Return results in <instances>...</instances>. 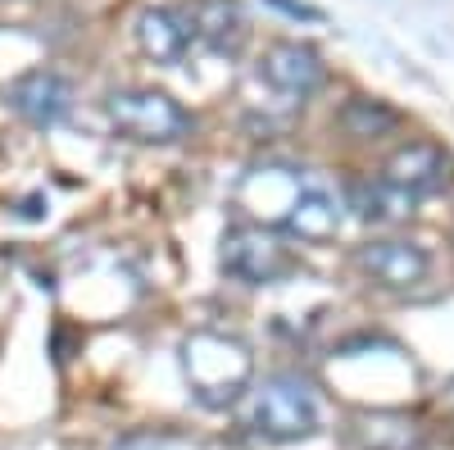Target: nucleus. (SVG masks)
<instances>
[{
  "mask_svg": "<svg viewBox=\"0 0 454 450\" xmlns=\"http://www.w3.org/2000/svg\"><path fill=\"white\" fill-rule=\"evenodd\" d=\"M182 373H186V387L196 391L200 405L227 409L250 391L254 359H250V346L241 336L196 332V336H186V346H182Z\"/></svg>",
  "mask_w": 454,
  "mask_h": 450,
  "instance_id": "f257e3e1",
  "label": "nucleus"
},
{
  "mask_svg": "<svg viewBox=\"0 0 454 450\" xmlns=\"http://www.w3.org/2000/svg\"><path fill=\"white\" fill-rule=\"evenodd\" d=\"M246 428L259 441H305L318 432V400L309 383L291 378V373H273L250 391L246 405Z\"/></svg>",
  "mask_w": 454,
  "mask_h": 450,
  "instance_id": "f03ea898",
  "label": "nucleus"
},
{
  "mask_svg": "<svg viewBox=\"0 0 454 450\" xmlns=\"http://www.w3.org/2000/svg\"><path fill=\"white\" fill-rule=\"evenodd\" d=\"M105 114L128 141H141V146H173V141H186L196 128L192 114H186L168 91H155V87L109 91Z\"/></svg>",
  "mask_w": 454,
  "mask_h": 450,
  "instance_id": "7ed1b4c3",
  "label": "nucleus"
},
{
  "mask_svg": "<svg viewBox=\"0 0 454 450\" xmlns=\"http://www.w3.org/2000/svg\"><path fill=\"white\" fill-rule=\"evenodd\" d=\"M218 264L227 278H237L246 287H273L295 269V255L263 223H232L218 241Z\"/></svg>",
  "mask_w": 454,
  "mask_h": 450,
  "instance_id": "20e7f679",
  "label": "nucleus"
},
{
  "mask_svg": "<svg viewBox=\"0 0 454 450\" xmlns=\"http://www.w3.org/2000/svg\"><path fill=\"white\" fill-rule=\"evenodd\" d=\"M355 269L382 291H413L432 278V255L419 241L382 237V241H368L355 250Z\"/></svg>",
  "mask_w": 454,
  "mask_h": 450,
  "instance_id": "39448f33",
  "label": "nucleus"
},
{
  "mask_svg": "<svg viewBox=\"0 0 454 450\" xmlns=\"http://www.w3.org/2000/svg\"><path fill=\"white\" fill-rule=\"evenodd\" d=\"M186 28H192V42H200L214 55H241L250 42V14L241 0H186L177 5Z\"/></svg>",
  "mask_w": 454,
  "mask_h": 450,
  "instance_id": "423d86ee",
  "label": "nucleus"
},
{
  "mask_svg": "<svg viewBox=\"0 0 454 450\" xmlns=\"http://www.w3.org/2000/svg\"><path fill=\"white\" fill-rule=\"evenodd\" d=\"M5 100H10V109L23 123L55 128V123H64L73 114V83L64 78V73H55V68H32V73H23V78L10 83Z\"/></svg>",
  "mask_w": 454,
  "mask_h": 450,
  "instance_id": "0eeeda50",
  "label": "nucleus"
},
{
  "mask_svg": "<svg viewBox=\"0 0 454 450\" xmlns=\"http://www.w3.org/2000/svg\"><path fill=\"white\" fill-rule=\"evenodd\" d=\"M259 78L269 83L278 96H286V100H309L323 87V78H327V64L305 42H273L269 51H263V59H259Z\"/></svg>",
  "mask_w": 454,
  "mask_h": 450,
  "instance_id": "6e6552de",
  "label": "nucleus"
},
{
  "mask_svg": "<svg viewBox=\"0 0 454 450\" xmlns=\"http://www.w3.org/2000/svg\"><path fill=\"white\" fill-rule=\"evenodd\" d=\"M450 155L436 146V141H404L395 155L387 160L382 178L395 182L400 192H409L413 201H423L432 192H441V186H450Z\"/></svg>",
  "mask_w": 454,
  "mask_h": 450,
  "instance_id": "1a4fd4ad",
  "label": "nucleus"
},
{
  "mask_svg": "<svg viewBox=\"0 0 454 450\" xmlns=\"http://www.w3.org/2000/svg\"><path fill=\"white\" fill-rule=\"evenodd\" d=\"M282 228L291 237H300V241H327L340 228V205H336V196L327 192L323 182L300 178L295 196H291V205L282 214Z\"/></svg>",
  "mask_w": 454,
  "mask_h": 450,
  "instance_id": "9d476101",
  "label": "nucleus"
},
{
  "mask_svg": "<svg viewBox=\"0 0 454 450\" xmlns=\"http://www.w3.org/2000/svg\"><path fill=\"white\" fill-rule=\"evenodd\" d=\"M346 209H355L359 223H372V228H395V223L413 218L419 201L409 192H400L387 178H355L346 186Z\"/></svg>",
  "mask_w": 454,
  "mask_h": 450,
  "instance_id": "9b49d317",
  "label": "nucleus"
},
{
  "mask_svg": "<svg viewBox=\"0 0 454 450\" xmlns=\"http://www.w3.org/2000/svg\"><path fill=\"white\" fill-rule=\"evenodd\" d=\"M137 46L155 64H182L186 51H192V28H186L182 10H173V5L141 10L137 14Z\"/></svg>",
  "mask_w": 454,
  "mask_h": 450,
  "instance_id": "f8f14e48",
  "label": "nucleus"
},
{
  "mask_svg": "<svg viewBox=\"0 0 454 450\" xmlns=\"http://www.w3.org/2000/svg\"><path fill=\"white\" fill-rule=\"evenodd\" d=\"M350 437L359 450H423V432L404 414H355Z\"/></svg>",
  "mask_w": 454,
  "mask_h": 450,
  "instance_id": "ddd939ff",
  "label": "nucleus"
},
{
  "mask_svg": "<svg viewBox=\"0 0 454 450\" xmlns=\"http://www.w3.org/2000/svg\"><path fill=\"white\" fill-rule=\"evenodd\" d=\"M340 128H346L350 137H359V141H377V137L400 128V109H391L387 100L359 96V100H350L346 109H340Z\"/></svg>",
  "mask_w": 454,
  "mask_h": 450,
  "instance_id": "4468645a",
  "label": "nucleus"
},
{
  "mask_svg": "<svg viewBox=\"0 0 454 450\" xmlns=\"http://www.w3.org/2000/svg\"><path fill=\"white\" fill-rule=\"evenodd\" d=\"M273 5H278L282 14H291V19H309V23H318V19H323V10H314V5H300V0H273Z\"/></svg>",
  "mask_w": 454,
  "mask_h": 450,
  "instance_id": "2eb2a0df",
  "label": "nucleus"
}]
</instances>
